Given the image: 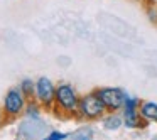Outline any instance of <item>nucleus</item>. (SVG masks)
Returning <instances> with one entry per match:
<instances>
[{"label":"nucleus","mask_w":157,"mask_h":140,"mask_svg":"<svg viewBox=\"0 0 157 140\" xmlns=\"http://www.w3.org/2000/svg\"><path fill=\"white\" fill-rule=\"evenodd\" d=\"M106 108L96 91H90L86 95L79 96V106H78V118L85 122H96L101 120L106 115Z\"/></svg>","instance_id":"1"},{"label":"nucleus","mask_w":157,"mask_h":140,"mask_svg":"<svg viewBox=\"0 0 157 140\" xmlns=\"http://www.w3.org/2000/svg\"><path fill=\"white\" fill-rule=\"evenodd\" d=\"M56 108H59L63 113L78 116V106H79V95L76 89L68 83H61L56 86V98H54Z\"/></svg>","instance_id":"2"},{"label":"nucleus","mask_w":157,"mask_h":140,"mask_svg":"<svg viewBox=\"0 0 157 140\" xmlns=\"http://www.w3.org/2000/svg\"><path fill=\"white\" fill-rule=\"evenodd\" d=\"M95 91L100 96V100L103 101V105H105L108 113L122 112L123 103L127 100V93L123 89L117 88V86H105V88H98Z\"/></svg>","instance_id":"3"},{"label":"nucleus","mask_w":157,"mask_h":140,"mask_svg":"<svg viewBox=\"0 0 157 140\" xmlns=\"http://www.w3.org/2000/svg\"><path fill=\"white\" fill-rule=\"evenodd\" d=\"M139 105H140V100L127 96L125 103H123V108H122L123 125H125L127 128H139V130H142V128H147V125H149V122L140 115Z\"/></svg>","instance_id":"4"},{"label":"nucleus","mask_w":157,"mask_h":140,"mask_svg":"<svg viewBox=\"0 0 157 140\" xmlns=\"http://www.w3.org/2000/svg\"><path fill=\"white\" fill-rule=\"evenodd\" d=\"M25 105H27V98L24 96V93L21 91V88H12L7 91L4 98V115L9 120L19 116L21 113H24Z\"/></svg>","instance_id":"5"},{"label":"nucleus","mask_w":157,"mask_h":140,"mask_svg":"<svg viewBox=\"0 0 157 140\" xmlns=\"http://www.w3.org/2000/svg\"><path fill=\"white\" fill-rule=\"evenodd\" d=\"M54 98H56L54 83L49 78H46V76H41V78L36 81V100L39 101L41 106H44V108L49 110L54 105Z\"/></svg>","instance_id":"6"},{"label":"nucleus","mask_w":157,"mask_h":140,"mask_svg":"<svg viewBox=\"0 0 157 140\" xmlns=\"http://www.w3.org/2000/svg\"><path fill=\"white\" fill-rule=\"evenodd\" d=\"M139 112L149 123L150 122L157 123V103H154V101H140Z\"/></svg>","instance_id":"7"},{"label":"nucleus","mask_w":157,"mask_h":140,"mask_svg":"<svg viewBox=\"0 0 157 140\" xmlns=\"http://www.w3.org/2000/svg\"><path fill=\"white\" fill-rule=\"evenodd\" d=\"M101 122H103V127H105V128L117 130V128H120V127L123 125V115H120L118 112L106 113V115L101 118Z\"/></svg>","instance_id":"8"},{"label":"nucleus","mask_w":157,"mask_h":140,"mask_svg":"<svg viewBox=\"0 0 157 140\" xmlns=\"http://www.w3.org/2000/svg\"><path fill=\"white\" fill-rule=\"evenodd\" d=\"M21 91L24 93V96L27 100H34L36 96V83L32 79H24L21 83Z\"/></svg>","instance_id":"9"},{"label":"nucleus","mask_w":157,"mask_h":140,"mask_svg":"<svg viewBox=\"0 0 157 140\" xmlns=\"http://www.w3.org/2000/svg\"><path fill=\"white\" fill-rule=\"evenodd\" d=\"M66 133H61V132H52L51 135H49V140H61V138H66Z\"/></svg>","instance_id":"10"},{"label":"nucleus","mask_w":157,"mask_h":140,"mask_svg":"<svg viewBox=\"0 0 157 140\" xmlns=\"http://www.w3.org/2000/svg\"><path fill=\"white\" fill-rule=\"evenodd\" d=\"M0 123H2V113H0Z\"/></svg>","instance_id":"11"}]
</instances>
